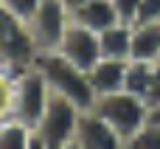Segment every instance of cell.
Here are the masks:
<instances>
[{"label":"cell","mask_w":160,"mask_h":149,"mask_svg":"<svg viewBox=\"0 0 160 149\" xmlns=\"http://www.w3.org/2000/svg\"><path fill=\"white\" fill-rule=\"evenodd\" d=\"M155 65H158V62H141V59H129V62H127V85H124V90L146 101V93H149V85H152Z\"/></svg>","instance_id":"cell-12"},{"label":"cell","mask_w":160,"mask_h":149,"mask_svg":"<svg viewBox=\"0 0 160 149\" xmlns=\"http://www.w3.org/2000/svg\"><path fill=\"white\" fill-rule=\"evenodd\" d=\"M31 135H34L31 127H25L17 118H8L0 124V149H25Z\"/></svg>","instance_id":"cell-13"},{"label":"cell","mask_w":160,"mask_h":149,"mask_svg":"<svg viewBox=\"0 0 160 149\" xmlns=\"http://www.w3.org/2000/svg\"><path fill=\"white\" fill-rule=\"evenodd\" d=\"M0 3H3V0H0Z\"/></svg>","instance_id":"cell-24"},{"label":"cell","mask_w":160,"mask_h":149,"mask_svg":"<svg viewBox=\"0 0 160 149\" xmlns=\"http://www.w3.org/2000/svg\"><path fill=\"white\" fill-rule=\"evenodd\" d=\"M132 28L135 25H112L107 31L98 34L101 39V56L104 59H121V62H129L132 59Z\"/></svg>","instance_id":"cell-10"},{"label":"cell","mask_w":160,"mask_h":149,"mask_svg":"<svg viewBox=\"0 0 160 149\" xmlns=\"http://www.w3.org/2000/svg\"><path fill=\"white\" fill-rule=\"evenodd\" d=\"M138 23H160V0H141Z\"/></svg>","instance_id":"cell-18"},{"label":"cell","mask_w":160,"mask_h":149,"mask_svg":"<svg viewBox=\"0 0 160 149\" xmlns=\"http://www.w3.org/2000/svg\"><path fill=\"white\" fill-rule=\"evenodd\" d=\"M87 79H90V87L98 96H110V93H121L124 85H127V62L121 59H101L96 62L90 70H87Z\"/></svg>","instance_id":"cell-8"},{"label":"cell","mask_w":160,"mask_h":149,"mask_svg":"<svg viewBox=\"0 0 160 149\" xmlns=\"http://www.w3.org/2000/svg\"><path fill=\"white\" fill-rule=\"evenodd\" d=\"M84 110H79L70 99L59 96L51 90V99H48V107L37 124V135L48 144L51 149H62L65 144L76 141V130H79V118H82Z\"/></svg>","instance_id":"cell-3"},{"label":"cell","mask_w":160,"mask_h":149,"mask_svg":"<svg viewBox=\"0 0 160 149\" xmlns=\"http://www.w3.org/2000/svg\"><path fill=\"white\" fill-rule=\"evenodd\" d=\"M14 87H17V70L0 65V124L14 118Z\"/></svg>","instance_id":"cell-14"},{"label":"cell","mask_w":160,"mask_h":149,"mask_svg":"<svg viewBox=\"0 0 160 149\" xmlns=\"http://www.w3.org/2000/svg\"><path fill=\"white\" fill-rule=\"evenodd\" d=\"M93 113L101 116L121 138H132L149 118V104L127 90L121 93H110V96H98L93 104Z\"/></svg>","instance_id":"cell-2"},{"label":"cell","mask_w":160,"mask_h":149,"mask_svg":"<svg viewBox=\"0 0 160 149\" xmlns=\"http://www.w3.org/2000/svg\"><path fill=\"white\" fill-rule=\"evenodd\" d=\"M39 3L42 0H3V8L14 17V20H20L22 25L34 17V11L39 8Z\"/></svg>","instance_id":"cell-16"},{"label":"cell","mask_w":160,"mask_h":149,"mask_svg":"<svg viewBox=\"0 0 160 149\" xmlns=\"http://www.w3.org/2000/svg\"><path fill=\"white\" fill-rule=\"evenodd\" d=\"M34 68L45 76L48 87L65 99H70L79 110H93L96 104V93L90 87V79L84 70H79L76 65H70L59 51H39L34 56Z\"/></svg>","instance_id":"cell-1"},{"label":"cell","mask_w":160,"mask_h":149,"mask_svg":"<svg viewBox=\"0 0 160 149\" xmlns=\"http://www.w3.org/2000/svg\"><path fill=\"white\" fill-rule=\"evenodd\" d=\"M70 17H73V23L87 25V28L96 31V34H101V31L118 25V14H115V8H112L110 0H90V3L73 8Z\"/></svg>","instance_id":"cell-9"},{"label":"cell","mask_w":160,"mask_h":149,"mask_svg":"<svg viewBox=\"0 0 160 149\" xmlns=\"http://www.w3.org/2000/svg\"><path fill=\"white\" fill-rule=\"evenodd\" d=\"M68 25H70V8L65 6V0H42L39 8L34 11V17L25 23L37 54L39 51H56Z\"/></svg>","instance_id":"cell-5"},{"label":"cell","mask_w":160,"mask_h":149,"mask_svg":"<svg viewBox=\"0 0 160 149\" xmlns=\"http://www.w3.org/2000/svg\"><path fill=\"white\" fill-rule=\"evenodd\" d=\"M48 99H51V87L45 82V76L28 65L17 73V87H14V118L22 121L25 127L37 130L45 107H48Z\"/></svg>","instance_id":"cell-4"},{"label":"cell","mask_w":160,"mask_h":149,"mask_svg":"<svg viewBox=\"0 0 160 149\" xmlns=\"http://www.w3.org/2000/svg\"><path fill=\"white\" fill-rule=\"evenodd\" d=\"M25 149H51V146H48V144H45V141L37 135V132H34V135H31V141L25 144Z\"/></svg>","instance_id":"cell-20"},{"label":"cell","mask_w":160,"mask_h":149,"mask_svg":"<svg viewBox=\"0 0 160 149\" xmlns=\"http://www.w3.org/2000/svg\"><path fill=\"white\" fill-rule=\"evenodd\" d=\"M115 14H118V23L124 25H138V14H141V0H110Z\"/></svg>","instance_id":"cell-17"},{"label":"cell","mask_w":160,"mask_h":149,"mask_svg":"<svg viewBox=\"0 0 160 149\" xmlns=\"http://www.w3.org/2000/svg\"><path fill=\"white\" fill-rule=\"evenodd\" d=\"M76 141L82 149H127V138H121L101 116H96L93 110L82 113L79 118V130H76Z\"/></svg>","instance_id":"cell-7"},{"label":"cell","mask_w":160,"mask_h":149,"mask_svg":"<svg viewBox=\"0 0 160 149\" xmlns=\"http://www.w3.org/2000/svg\"><path fill=\"white\" fill-rule=\"evenodd\" d=\"M127 149H160V127L146 121L132 138H127Z\"/></svg>","instance_id":"cell-15"},{"label":"cell","mask_w":160,"mask_h":149,"mask_svg":"<svg viewBox=\"0 0 160 149\" xmlns=\"http://www.w3.org/2000/svg\"><path fill=\"white\" fill-rule=\"evenodd\" d=\"M70 65H76L79 70H90L96 62H101L104 56H101V39H98V34L96 31H90L87 25H79V23H73V17H70V25H68V31H65V37H62V42H59V48H56Z\"/></svg>","instance_id":"cell-6"},{"label":"cell","mask_w":160,"mask_h":149,"mask_svg":"<svg viewBox=\"0 0 160 149\" xmlns=\"http://www.w3.org/2000/svg\"><path fill=\"white\" fill-rule=\"evenodd\" d=\"M84 3H90V0H65V6L73 11V8H79V6H84Z\"/></svg>","instance_id":"cell-22"},{"label":"cell","mask_w":160,"mask_h":149,"mask_svg":"<svg viewBox=\"0 0 160 149\" xmlns=\"http://www.w3.org/2000/svg\"><path fill=\"white\" fill-rule=\"evenodd\" d=\"M62 149H82V144H79V141H70V144H65Z\"/></svg>","instance_id":"cell-23"},{"label":"cell","mask_w":160,"mask_h":149,"mask_svg":"<svg viewBox=\"0 0 160 149\" xmlns=\"http://www.w3.org/2000/svg\"><path fill=\"white\" fill-rule=\"evenodd\" d=\"M149 124H155V127H160V104H152L149 107V118H146Z\"/></svg>","instance_id":"cell-21"},{"label":"cell","mask_w":160,"mask_h":149,"mask_svg":"<svg viewBox=\"0 0 160 149\" xmlns=\"http://www.w3.org/2000/svg\"><path fill=\"white\" fill-rule=\"evenodd\" d=\"M132 59L160 62V23H138L132 28Z\"/></svg>","instance_id":"cell-11"},{"label":"cell","mask_w":160,"mask_h":149,"mask_svg":"<svg viewBox=\"0 0 160 149\" xmlns=\"http://www.w3.org/2000/svg\"><path fill=\"white\" fill-rule=\"evenodd\" d=\"M146 104H160V62L155 65V73H152V85H149V93H146Z\"/></svg>","instance_id":"cell-19"}]
</instances>
